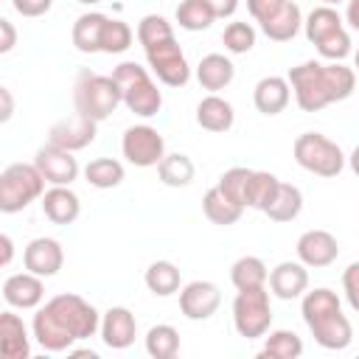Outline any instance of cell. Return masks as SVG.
I'll use <instances>...</instances> for the list:
<instances>
[{"instance_id": "6da1fadb", "label": "cell", "mask_w": 359, "mask_h": 359, "mask_svg": "<svg viewBox=\"0 0 359 359\" xmlns=\"http://www.w3.org/2000/svg\"><path fill=\"white\" fill-rule=\"evenodd\" d=\"M101 331V314L81 294H56L36 309L31 334L48 353L70 351L76 342L90 339Z\"/></svg>"}, {"instance_id": "7a4b0ae2", "label": "cell", "mask_w": 359, "mask_h": 359, "mask_svg": "<svg viewBox=\"0 0 359 359\" xmlns=\"http://www.w3.org/2000/svg\"><path fill=\"white\" fill-rule=\"evenodd\" d=\"M289 84L294 93V101L303 112H320L328 104L345 101L356 90V70L345 67L342 62H303L289 70Z\"/></svg>"}, {"instance_id": "3957f363", "label": "cell", "mask_w": 359, "mask_h": 359, "mask_svg": "<svg viewBox=\"0 0 359 359\" xmlns=\"http://www.w3.org/2000/svg\"><path fill=\"white\" fill-rule=\"evenodd\" d=\"M300 314L303 323L309 325L314 342L325 351H345L353 339V325L351 320L342 314V303L337 297V292L317 286L311 292L303 294L300 303Z\"/></svg>"}, {"instance_id": "277c9868", "label": "cell", "mask_w": 359, "mask_h": 359, "mask_svg": "<svg viewBox=\"0 0 359 359\" xmlns=\"http://www.w3.org/2000/svg\"><path fill=\"white\" fill-rule=\"evenodd\" d=\"M306 39L317 48V53L328 62H342L345 56H351V34L342 25V17L334 6H317L309 11L306 22H303Z\"/></svg>"}, {"instance_id": "5b68a950", "label": "cell", "mask_w": 359, "mask_h": 359, "mask_svg": "<svg viewBox=\"0 0 359 359\" xmlns=\"http://www.w3.org/2000/svg\"><path fill=\"white\" fill-rule=\"evenodd\" d=\"M112 79L121 87V101L129 112H135L137 118H154L163 107V93L157 90L154 79L149 76L146 67H140L137 62H121L112 70Z\"/></svg>"}, {"instance_id": "8992f818", "label": "cell", "mask_w": 359, "mask_h": 359, "mask_svg": "<svg viewBox=\"0 0 359 359\" xmlns=\"http://www.w3.org/2000/svg\"><path fill=\"white\" fill-rule=\"evenodd\" d=\"M73 104H76V112L93 118L95 123L107 121L121 101V87L112 76H101V73H90V70H81L76 84H73Z\"/></svg>"}, {"instance_id": "52a82bcc", "label": "cell", "mask_w": 359, "mask_h": 359, "mask_svg": "<svg viewBox=\"0 0 359 359\" xmlns=\"http://www.w3.org/2000/svg\"><path fill=\"white\" fill-rule=\"evenodd\" d=\"M45 177L36 168V163H11L0 174V210L3 213H20L31 202L42 199L45 194Z\"/></svg>"}, {"instance_id": "ba28073f", "label": "cell", "mask_w": 359, "mask_h": 359, "mask_svg": "<svg viewBox=\"0 0 359 359\" xmlns=\"http://www.w3.org/2000/svg\"><path fill=\"white\" fill-rule=\"evenodd\" d=\"M292 154H294V163L300 168H306L309 174H317V177H339L345 168V160H348L342 154V149L320 132L297 135Z\"/></svg>"}, {"instance_id": "9c48e42d", "label": "cell", "mask_w": 359, "mask_h": 359, "mask_svg": "<svg viewBox=\"0 0 359 359\" xmlns=\"http://www.w3.org/2000/svg\"><path fill=\"white\" fill-rule=\"evenodd\" d=\"M233 325H236L238 337H244V339L266 337V331L272 325V303H269L266 286L238 289V294L233 300Z\"/></svg>"}, {"instance_id": "30bf717a", "label": "cell", "mask_w": 359, "mask_h": 359, "mask_svg": "<svg viewBox=\"0 0 359 359\" xmlns=\"http://www.w3.org/2000/svg\"><path fill=\"white\" fill-rule=\"evenodd\" d=\"M121 151H123L126 163H132L137 168H151V165H160V160L165 157V140L154 126L135 123L123 132Z\"/></svg>"}, {"instance_id": "8fae6325", "label": "cell", "mask_w": 359, "mask_h": 359, "mask_svg": "<svg viewBox=\"0 0 359 359\" xmlns=\"http://www.w3.org/2000/svg\"><path fill=\"white\" fill-rule=\"evenodd\" d=\"M146 62L157 76V81H163L165 87H185L191 79V65L174 36L146 48Z\"/></svg>"}, {"instance_id": "7c38bea8", "label": "cell", "mask_w": 359, "mask_h": 359, "mask_svg": "<svg viewBox=\"0 0 359 359\" xmlns=\"http://www.w3.org/2000/svg\"><path fill=\"white\" fill-rule=\"evenodd\" d=\"M222 306V292L213 280H191L180 289V311L185 320H210Z\"/></svg>"}, {"instance_id": "4fadbf2b", "label": "cell", "mask_w": 359, "mask_h": 359, "mask_svg": "<svg viewBox=\"0 0 359 359\" xmlns=\"http://www.w3.org/2000/svg\"><path fill=\"white\" fill-rule=\"evenodd\" d=\"M34 163L50 185H70L79 180V160L73 157V151H67L62 146L45 143L42 149H36Z\"/></svg>"}, {"instance_id": "5bb4252c", "label": "cell", "mask_w": 359, "mask_h": 359, "mask_svg": "<svg viewBox=\"0 0 359 359\" xmlns=\"http://www.w3.org/2000/svg\"><path fill=\"white\" fill-rule=\"evenodd\" d=\"M297 261H303L306 266L311 269H323V266H331L337 258H339V241L334 233L328 230H306L300 238H297Z\"/></svg>"}, {"instance_id": "9a60e30c", "label": "cell", "mask_w": 359, "mask_h": 359, "mask_svg": "<svg viewBox=\"0 0 359 359\" xmlns=\"http://www.w3.org/2000/svg\"><path fill=\"white\" fill-rule=\"evenodd\" d=\"M98 123L93 121V118H87V115H81V112H73L70 118H62V121H56L53 126H50V135H48V143H53V146H62V149H67V151H81V149H87L93 140H95V129Z\"/></svg>"}, {"instance_id": "2e32d148", "label": "cell", "mask_w": 359, "mask_h": 359, "mask_svg": "<svg viewBox=\"0 0 359 359\" xmlns=\"http://www.w3.org/2000/svg\"><path fill=\"white\" fill-rule=\"evenodd\" d=\"M62 264H65V250L50 236L31 238L22 250V266L39 278H53L62 269Z\"/></svg>"}, {"instance_id": "e0dca14e", "label": "cell", "mask_w": 359, "mask_h": 359, "mask_svg": "<svg viewBox=\"0 0 359 359\" xmlns=\"http://www.w3.org/2000/svg\"><path fill=\"white\" fill-rule=\"evenodd\" d=\"M3 300L11 309H39V303L45 300V283L39 275L34 272H14L3 280Z\"/></svg>"}, {"instance_id": "ac0fdd59", "label": "cell", "mask_w": 359, "mask_h": 359, "mask_svg": "<svg viewBox=\"0 0 359 359\" xmlns=\"http://www.w3.org/2000/svg\"><path fill=\"white\" fill-rule=\"evenodd\" d=\"M101 339L112 351H123L137 337V320L126 306H112L101 314Z\"/></svg>"}, {"instance_id": "d6986e66", "label": "cell", "mask_w": 359, "mask_h": 359, "mask_svg": "<svg viewBox=\"0 0 359 359\" xmlns=\"http://www.w3.org/2000/svg\"><path fill=\"white\" fill-rule=\"evenodd\" d=\"M309 289V266L303 261H280L269 272V292L280 300H294Z\"/></svg>"}, {"instance_id": "ffe728a7", "label": "cell", "mask_w": 359, "mask_h": 359, "mask_svg": "<svg viewBox=\"0 0 359 359\" xmlns=\"http://www.w3.org/2000/svg\"><path fill=\"white\" fill-rule=\"evenodd\" d=\"M39 205L53 224H73L81 213V199L76 191H70V185H50L42 194Z\"/></svg>"}, {"instance_id": "44dd1931", "label": "cell", "mask_w": 359, "mask_h": 359, "mask_svg": "<svg viewBox=\"0 0 359 359\" xmlns=\"http://www.w3.org/2000/svg\"><path fill=\"white\" fill-rule=\"evenodd\" d=\"M292 101V84L283 76H264L252 90V104L261 115H280Z\"/></svg>"}, {"instance_id": "7402d4cb", "label": "cell", "mask_w": 359, "mask_h": 359, "mask_svg": "<svg viewBox=\"0 0 359 359\" xmlns=\"http://www.w3.org/2000/svg\"><path fill=\"white\" fill-rule=\"evenodd\" d=\"M0 351H3L6 359H28L31 356L28 328L14 311L0 314Z\"/></svg>"}, {"instance_id": "603a6c76", "label": "cell", "mask_w": 359, "mask_h": 359, "mask_svg": "<svg viewBox=\"0 0 359 359\" xmlns=\"http://www.w3.org/2000/svg\"><path fill=\"white\" fill-rule=\"evenodd\" d=\"M196 123L205 132H227V129H233V123H236L233 104L227 98H222L219 93L205 95L196 104Z\"/></svg>"}, {"instance_id": "cb8c5ba5", "label": "cell", "mask_w": 359, "mask_h": 359, "mask_svg": "<svg viewBox=\"0 0 359 359\" xmlns=\"http://www.w3.org/2000/svg\"><path fill=\"white\" fill-rule=\"evenodd\" d=\"M233 79H236V67L224 53H208L196 65V81L208 93H219L224 87H230Z\"/></svg>"}, {"instance_id": "d4e9b609", "label": "cell", "mask_w": 359, "mask_h": 359, "mask_svg": "<svg viewBox=\"0 0 359 359\" xmlns=\"http://www.w3.org/2000/svg\"><path fill=\"white\" fill-rule=\"evenodd\" d=\"M264 36H269L272 42H289L297 36L300 25H303V14H300V6L294 0H286L272 17H266L264 22H258Z\"/></svg>"}, {"instance_id": "484cf974", "label": "cell", "mask_w": 359, "mask_h": 359, "mask_svg": "<svg viewBox=\"0 0 359 359\" xmlns=\"http://www.w3.org/2000/svg\"><path fill=\"white\" fill-rule=\"evenodd\" d=\"M107 20H109V17L101 14V11H87V14H81V17L73 22V31H70L76 50H81V53H98V50H101V34H104Z\"/></svg>"}, {"instance_id": "4316f807", "label": "cell", "mask_w": 359, "mask_h": 359, "mask_svg": "<svg viewBox=\"0 0 359 359\" xmlns=\"http://www.w3.org/2000/svg\"><path fill=\"white\" fill-rule=\"evenodd\" d=\"M300 210H303V194H300V188L292 185V182H280L278 191H275V196H272V202L264 208V216H269L272 222L283 224V222H294L300 216Z\"/></svg>"}, {"instance_id": "83f0119b", "label": "cell", "mask_w": 359, "mask_h": 359, "mask_svg": "<svg viewBox=\"0 0 359 359\" xmlns=\"http://www.w3.org/2000/svg\"><path fill=\"white\" fill-rule=\"evenodd\" d=\"M202 213H205L208 222H213V224H219V227H230V224H236V222L241 219L244 208L236 205L233 199H227V196L219 191V185H213V188H208L205 196H202Z\"/></svg>"}, {"instance_id": "f1b7e54d", "label": "cell", "mask_w": 359, "mask_h": 359, "mask_svg": "<svg viewBox=\"0 0 359 359\" xmlns=\"http://www.w3.org/2000/svg\"><path fill=\"white\" fill-rule=\"evenodd\" d=\"M157 177H160V182L168 185V188H185V185L194 182L196 165H194V160H191L188 154L174 151V154H165V157L160 160Z\"/></svg>"}, {"instance_id": "f546056e", "label": "cell", "mask_w": 359, "mask_h": 359, "mask_svg": "<svg viewBox=\"0 0 359 359\" xmlns=\"http://www.w3.org/2000/svg\"><path fill=\"white\" fill-rule=\"evenodd\" d=\"M143 280H146L149 292L157 294V297H171L174 292L182 289V275H180L177 264H171V261H154V264H149Z\"/></svg>"}, {"instance_id": "4dcf8cb0", "label": "cell", "mask_w": 359, "mask_h": 359, "mask_svg": "<svg viewBox=\"0 0 359 359\" xmlns=\"http://www.w3.org/2000/svg\"><path fill=\"white\" fill-rule=\"evenodd\" d=\"M143 345L151 359H174L180 353V331L168 323H157L146 331Z\"/></svg>"}, {"instance_id": "1f68e13d", "label": "cell", "mask_w": 359, "mask_h": 359, "mask_svg": "<svg viewBox=\"0 0 359 359\" xmlns=\"http://www.w3.org/2000/svg\"><path fill=\"white\" fill-rule=\"evenodd\" d=\"M84 180L93 185V188H118L123 182V163L115 160V157H95L84 165Z\"/></svg>"}, {"instance_id": "d6a6232c", "label": "cell", "mask_w": 359, "mask_h": 359, "mask_svg": "<svg viewBox=\"0 0 359 359\" xmlns=\"http://www.w3.org/2000/svg\"><path fill=\"white\" fill-rule=\"evenodd\" d=\"M230 280L236 289H255V286H266L269 272L258 255H241L230 266Z\"/></svg>"}, {"instance_id": "836d02e7", "label": "cell", "mask_w": 359, "mask_h": 359, "mask_svg": "<svg viewBox=\"0 0 359 359\" xmlns=\"http://www.w3.org/2000/svg\"><path fill=\"white\" fill-rule=\"evenodd\" d=\"M174 20L180 22V28L185 31H208L216 20V14L210 11L208 0H180Z\"/></svg>"}, {"instance_id": "e575fe53", "label": "cell", "mask_w": 359, "mask_h": 359, "mask_svg": "<svg viewBox=\"0 0 359 359\" xmlns=\"http://www.w3.org/2000/svg\"><path fill=\"white\" fill-rule=\"evenodd\" d=\"M261 353L272 359H297L303 353V339L289 328H278V331H269Z\"/></svg>"}, {"instance_id": "d590c367", "label": "cell", "mask_w": 359, "mask_h": 359, "mask_svg": "<svg viewBox=\"0 0 359 359\" xmlns=\"http://www.w3.org/2000/svg\"><path fill=\"white\" fill-rule=\"evenodd\" d=\"M250 180H252V168H244V165H233L227 168L222 177H219V191L233 199L236 205L247 208V191H250Z\"/></svg>"}, {"instance_id": "8d00e7d4", "label": "cell", "mask_w": 359, "mask_h": 359, "mask_svg": "<svg viewBox=\"0 0 359 359\" xmlns=\"http://www.w3.org/2000/svg\"><path fill=\"white\" fill-rule=\"evenodd\" d=\"M280 180L272 174V171H252V180H250V191H247V208L252 210H261L272 202L275 191H278Z\"/></svg>"}, {"instance_id": "74e56055", "label": "cell", "mask_w": 359, "mask_h": 359, "mask_svg": "<svg viewBox=\"0 0 359 359\" xmlns=\"http://www.w3.org/2000/svg\"><path fill=\"white\" fill-rule=\"evenodd\" d=\"M132 39H135V34H132L129 22L109 17L104 25V34H101V53H123L132 48Z\"/></svg>"}, {"instance_id": "f35d334b", "label": "cell", "mask_w": 359, "mask_h": 359, "mask_svg": "<svg viewBox=\"0 0 359 359\" xmlns=\"http://www.w3.org/2000/svg\"><path fill=\"white\" fill-rule=\"evenodd\" d=\"M171 36H174V28H171V22L163 14H146L137 22V42L143 45V50L157 45V42H165Z\"/></svg>"}, {"instance_id": "ab89813d", "label": "cell", "mask_w": 359, "mask_h": 359, "mask_svg": "<svg viewBox=\"0 0 359 359\" xmlns=\"http://www.w3.org/2000/svg\"><path fill=\"white\" fill-rule=\"evenodd\" d=\"M222 42L230 53H250L255 48V28L250 22H241V20L227 22V28L222 34Z\"/></svg>"}, {"instance_id": "60d3db41", "label": "cell", "mask_w": 359, "mask_h": 359, "mask_svg": "<svg viewBox=\"0 0 359 359\" xmlns=\"http://www.w3.org/2000/svg\"><path fill=\"white\" fill-rule=\"evenodd\" d=\"M342 292H345L348 306L359 314V261L345 266V272H342Z\"/></svg>"}, {"instance_id": "b9f144b4", "label": "cell", "mask_w": 359, "mask_h": 359, "mask_svg": "<svg viewBox=\"0 0 359 359\" xmlns=\"http://www.w3.org/2000/svg\"><path fill=\"white\" fill-rule=\"evenodd\" d=\"M286 0H247V11L252 14L255 22H264L266 17H272Z\"/></svg>"}, {"instance_id": "7bdbcfd3", "label": "cell", "mask_w": 359, "mask_h": 359, "mask_svg": "<svg viewBox=\"0 0 359 359\" xmlns=\"http://www.w3.org/2000/svg\"><path fill=\"white\" fill-rule=\"evenodd\" d=\"M11 6H14V11L22 14V17H42V14L50 11L53 0H11Z\"/></svg>"}, {"instance_id": "ee69618b", "label": "cell", "mask_w": 359, "mask_h": 359, "mask_svg": "<svg viewBox=\"0 0 359 359\" xmlns=\"http://www.w3.org/2000/svg\"><path fill=\"white\" fill-rule=\"evenodd\" d=\"M17 45V31L11 25V20H0V53H8Z\"/></svg>"}, {"instance_id": "f6af8a7d", "label": "cell", "mask_w": 359, "mask_h": 359, "mask_svg": "<svg viewBox=\"0 0 359 359\" xmlns=\"http://www.w3.org/2000/svg\"><path fill=\"white\" fill-rule=\"evenodd\" d=\"M210 11L216 14V20H224V17H233L236 8H238V0H208Z\"/></svg>"}, {"instance_id": "bcb514c9", "label": "cell", "mask_w": 359, "mask_h": 359, "mask_svg": "<svg viewBox=\"0 0 359 359\" xmlns=\"http://www.w3.org/2000/svg\"><path fill=\"white\" fill-rule=\"evenodd\" d=\"M0 98H3V112H0V121L6 123L11 115H14V101H11V90L8 87H0Z\"/></svg>"}, {"instance_id": "7dc6e473", "label": "cell", "mask_w": 359, "mask_h": 359, "mask_svg": "<svg viewBox=\"0 0 359 359\" xmlns=\"http://www.w3.org/2000/svg\"><path fill=\"white\" fill-rule=\"evenodd\" d=\"M345 22L359 31V0H348V8H345Z\"/></svg>"}, {"instance_id": "c3c4849f", "label": "cell", "mask_w": 359, "mask_h": 359, "mask_svg": "<svg viewBox=\"0 0 359 359\" xmlns=\"http://www.w3.org/2000/svg\"><path fill=\"white\" fill-rule=\"evenodd\" d=\"M0 247H3V266H8V264H11V258H14V241H11V236H8V233H3V236H0Z\"/></svg>"}, {"instance_id": "681fc988", "label": "cell", "mask_w": 359, "mask_h": 359, "mask_svg": "<svg viewBox=\"0 0 359 359\" xmlns=\"http://www.w3.org/2000/svg\"><path fill=\"white\" fill-rule=\"evenodd\" d=\"M67 353H70V356H90V359H98V353H95L93 348H70Z\"/></svg>"}, {"instance_id": "f907efd6", "label": "cell", "mask_w": 359, "mask_h": 359, "mask_svg": "<svg viewBox=\"0 0 359 359\" xmlns=\"http://www.w3.org/2000/svg\"><path fill=\"white\" fill-rule=\"evenodd\" d=\"M348 165H351V171L359 177V146L351 151V157H348Z\"/></svg>"}, {"instance_id": "816d5d0a", "label": "cell", "mask_w": 359, "mask_h": 359, "mask_svg": "<svg viewBox=\"0 0 359 359\" xmlns=\"http://www.w3.org/2000/svg\"><path fill=\"white\" fill-rule=\"evenodd\" d=\"M79 3H84V6H95V3H101V0H79Z\"/></svg>"}, {"instance_id": "f5cc1de1", "label": "cell", "mask_w": 359, "mask_h": 359, "mask_svg": "<svg viewBox=\"0 0 359 359\" xmlns=\"http://www.w3.org/2000/svg\"><path fill=\"white\" fill-rule=\"evenodd\" d=\"M353 67H356V70H359V50H356V53H353Z\"/></svg>"}, {"instance_id": "db71d44e", "label": "cell", "mask_w": 359, "mask_h": 359, "mask_svg": "<svg viewBox=\"0 0 359 359\" xmlns=\"http://www.w3.org/2000/svg\"><path fill=\"white\" fill-rule=\"evenodd\" d=\"M323 3H325V6H339L342 0H323Z\"/></svg>"}]
</instances>
